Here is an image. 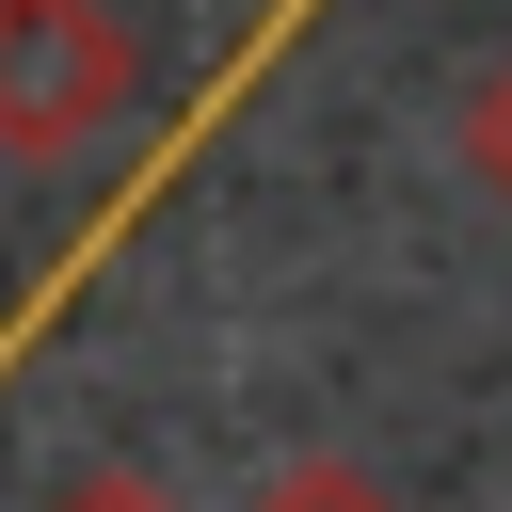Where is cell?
Returning <instances> with one entry per match:
<instances>
[{"label":"cell","mask_w":512,"mask_h":512,"mask_svg":"<svg viewBox=\"0 0 512 512\" xmlns=\"http://www.w3.org/2000/svg\"><path fill=\"white\" fill-rule=\"evenodd\" d=\"M144 112V48L112 0H0V160H96Z\"/></svg>","instance_id":"1"},{"label":"cell","mask_w":512,"mask_h":512,"mask_svg":"<svg viewBox=\"0 0 512 512\" xmlns=\"http://www.w3.org/2000/svg\"><path fill=\"white\" fill-rule=\"evenodd\" d=\"M464 176H480V192L512 208V48H496V64L464 80Z\"/></svg>","instance_id":"2"},{"label":"cell","mask_w":512,"mask_h":512,"mask_svg":"<svg viewBox=\"0 0 512 512\" xmlns=\"http://www.w3.org/2000/svg\"><path fill=\"white\" fill-rule=\"evenodd\" d=\"M256 512H400V496H384L368 464H336V448H320V464H288V480H256Z\"/></svg>","instance_id":"3"},{"label":"cell","mask_w":512,"mask_h":512,"mask_svg":"<svg viewBox=\"0 0 512 512\" xmlns=\"http://www.w3.org/2000/svg\"><path fill=\"white\" fill-rule=\"evenodd\" d=\"M32 512H176V496H160L144 464H80V480H48Z\"/></svg>","instance_id":"4"}]
</instances>
